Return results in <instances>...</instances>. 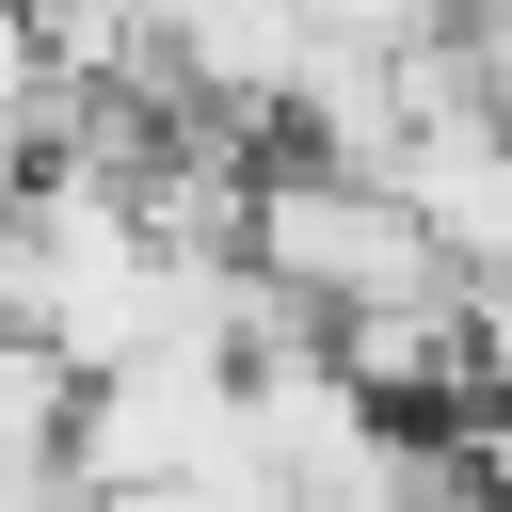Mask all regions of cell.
Segmentation results:
<instances>
[{
  "label": "cell",
  "instance_id": "cell-1",
  "mask_svg": "<svg viewBox=\"0 0 512 512\" xmlns=\"http://www.w3.org/2000/svg\"><path fill=\"white\" fill-rule=\"evenodd\" d=\"M240 256H256V272H272L304 320H368V304L448 288V240L400 208V176H352V160H304V144H256Z\"/></svg>",
  "mask_w": 512,
  "mask_h": 512
}]
</instances>
